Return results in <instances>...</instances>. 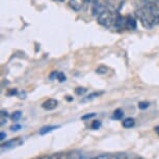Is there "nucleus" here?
I'll list each match as a JSON object with an SVG mask.
<instances>
[{"label": "nucleus", "instance_id": "nucleus-28", "mask_svg": "<svg viewBox=\"0 0 159 159\" xmlns=\"http://www.w3.org/2000/svg\"><path fill=\"white\" fill-rule=\"evenodd\" d=\"M80 159H89V158L85 157V156H81V157H80Z\"/></svg>", "mask_w": 159, "mask_h": 159}, {"label": "nucleus", "instance_id": "nucleus-24", "mask_svg": "<svg viewBox=\"0 0 159 159\" xmlns=\"http://www.w3.org/2000/svg\"><path fill=\"white\" fill-rule=\"evenodd\" d=\"M5 137H7V133H5V132H1V133H0V139L3 140L5 139Z\"/></svg>", "mask_w": 159, "mask_h": 159}, {"label": "nucleus", "instance_id": "nucleus-31", "mask_svg": "<svg viewBox=\"0 0 159 159\" xmlns=\"http://www.w3.org/2000/svg\"><path fill=\"white\" fill-rule=\"evenodd\" d=\"M135 159H143V158H140V157H139V158H135Z\"/></svg>", "mask_w": 159, "mask_h": 159}, {"label": "nucleus", "instance_id": "nucleus-7", "mask_svg": "<svg viewBox=\"0 0 159 159\" xmlns=\"http://www.w3.org/2000/svg\"><path fill=\"white\" fill-rule=\"evenodd\" d=\"M126 27L130 30H134L136 28V21L134 20L133 17L127 16L126 17Z\"/></svg>", "mask_w": 159, "mask_h": 159}, {"label": "nucleus", "instance_id": "nucleus-22", "mask_svg": "<svg viewBox=\"0 0 159 159\" xmlns=\"http://www.w3.org/2000/svg\"><path fill=\"white\" fill-rule=\"evenodd\" d=\"M18 94V91L16 89H11L8 91V96H16Z\"/></svg>", "mask_w": 159, "mask_h": 159}, {"label": "nucleus", "instance_id": "nucleus-11", "mask_svg": "<svg viewBox=\"0 0 159 159\" xmlns=\"http://www.w3.org/2000/svg\"><path fill=\"white\" fill-rule=\"evenodd\" d=\"M7 116H8L7 111H5V110H2L1 113H0V125H1V126L5 125V123L7 122Z\"/></svg>", "mask_w": 159, "mask_h": 159}, {"label": "nucleus", "instance_id": "nucleus-26", "mask_svg": "<svg viewBox=\"0 0 159 159\" xmlns=\"http://www.w3.org/2000/svg\"><path fill=\"white\" fill-rule=\"evenodd\" d=\"M108 159H119V157H118V156H116V155H109Z\"/></svg>", "mask_w": 159, "mask_h": 159}, {"label": "nucleus", "instance_id": "nucleus-10", "mask_svg": "<svg viewBox=\"0 0 159 159\" xmlns=\"http://www.w3.org/2000/svg\"><path fill=\"white\" fill-rule=\"evenodd\" d=\"M123 116H124V110L121 109V108H118L113 111V115H112V119L115 120H122Z\"/></svg>", "mask_w": 159, "mask_h": 159}, {"label": "nucleus", "instance_id": "nucleus-27", "mask_svg": "<svg viewBox=\"0 0 159 159\" xmlns=\"http://www.w3.org/2000/svg\"><path fill=\"white\" fill-rule=\"evenodd\" d=\"M154 130H155V132L158 134V136H159V126H156V127L154 128Z\"/></svg>", "mask_w": 159, "mask_h": 159}, {"label": "nucleus", "instance_id": "nucleus-20", "mask_svg": "<svg viewBox=\"0 0 159 159\" xmlns=\"http://www.w3.org/2000/svg\"><path fill=\"white\" fill-rule=\"evenodd\" d=\"M94 116H96V113H89V115H85L82 116V120H88V119H91V118H94Z\"/></svg>", "mask_w": 159, "mask_h": 159}, {"label": "nucleus", "instance_id": "nucleus-6", "mask_svg": "<svg viewBox=\"0 0 159 159\" xmlns=\"http://www.w3.org/2000/svg\"><path fill=\"white\" fill-rule=\"evenodd\" d=\"M104 94V92H94V93H92V94H89V96H85L84 98H82L81 99V103H86V102H91L93 101L94 99L96 98H98V97H100L101 95H103Z\"/></svg>", "mask_w": 159, "mask_h": 159}, {"label": "nucleus", "instance_id": "nucleus-5", "mask_svg": "<svg viewBox=\"0 0 159 159\" xmlns=\"http://www.w3.org/2000/svg\"><path fill=\"white\" fill-rule=\"evenodd\" d=\"M86 0H69V5L73 11H79L82 10L84 2Z\"/></svg>", "mask_w": 159, "mask_h": 159}, {"label": "nucleus", "instance_id": "nucleus-30", "mask_svg": "<svg viewBox=\"0 0 159 159\" xmlns=\"http://www.w3.org/2000/svg\"><path fill=\"white\" fill-rule=\"evenodd\" d=\"M67 100H68V101H72L73 99H72L71 97H67Z\"/></svg>", "mask_w": 159, "mask_h": 159}, {"label": "nucleus", "instance_id": "nucleus-12", "mask_svg": "<svg viewBox=\"0 0 159 159\" xmlns=\"http://www.w3.org/2000/svg\"><path fill=\"white\" fill-rule=\"evenodd\" d=\"M108 72V68L105 67V66H99V67L96 69V73L100 74V75H104Z\"/></svg>", "mask_w": 159, "mask_h": 159}, {"label": "nucleus", "instance_id": "nucleus-14", "mask_svg": "<svg viewBox=\"0 0 159 159\" xmlns=\"http://www.w3.org/2000/svg\"><path fill=\"white\" fill-rule=\"evenodd\" d=\"M86 92H88V89L81 88V86H79V88L75 89V94H76L77 96H83Z\"/></svg>", "mask_w": 159, "mask_h": 159}, {"label": "nucleus", "instance_id": "nucleus-2", "mask_svg": "<svg viewBox=\"0 0 159 159\" xmlns=\"http://www.w3.org/2000/svg\"><path fill=\"white\" fill-rule=\"evenodd\" d=\"M106 10V3H105L104 0H97L93 3L92 7V14L93 16H99L102 11Z\"/></svg>", "mask_w": 159, "mask_h": 159}, {"label": "nucleus", "instance_id": "nucleus-29", "mask_svg": "<svg viewBox=\"0 0 159 159\" xmlns=\"http://www.w3.org/2000/svg\"><path fill=\"white\" fill-rule=\"evenodd\" d=\"M154 2H155V3L157 4V5H159V0H154Z\"/></svg>", "mask_w": 159, "mask_h": 159}, {"label": "nucleus", "instance_id": "nucleus-9", "mask_svg": "<svg viewBox=\"0 0 159 159\" xmlns=\"http://www.w3.org/2000/svg\"><path fill=\"white\" fill-rule=\"evenodd\" d=\"M135 125V121L131 118H127L123 121V127L124 128H131Z\"/></svg>", "mask_w": 159, "mask_h": 159}, {"label": "nucleus", "instance_id": "nucleus-15", "mask_svg": "<svg viewBox=\"0 0 159 159\" xmlns=\"http://www.w3.org/2000/svg\"><path fill=\"white\" fill-rule=\"evenodd\" d=\"M101 127V122L98 121V120H96V121H94L92 123L91 125V128L93 129V130H98L99 128Z\"/></svg>", "mask_w": 159, "mask_h": 159}, {"label": "nucleus", "instance_id": "nucleus-8", "mask_svg": "<svg viewBox=\"0 0 159 159\" xmlns=\"http://www.w3.org/2000/svg\"><path fill=\"white\" fill-rule=\"evenodd\" d=\"M59 127H61V126H45V127L40 129V134L41 135H45V134L49 133V132L55 130V129H57Z\"/></svg>", "mask_w": 159, "mask_h": 159}, {"label": "nucleus", "instance_id": "nucleus-18", "mask_svg": "<svg viewBox=\"0 0 159 159\" xmlns=\"http://www.w3.org/2000/svg\"><path fill=\"white\" fill-rule=\"evenodd\" d=\"M22 129V126L21 125H18V124H16V125H13L11 127V131H19V130H21Z\"/></svg>", "mask_w": 159, "mask_h": 159}, {"label": "nucleus", "instance_id": "nucleus-19", "mask_svg": "<svg viewBox=\"0 0 159 159\" xmlns=\"http://www.w3.org/2000/svg\"><path fill=\"white\" fill-rule=\"evenodd\" d=\"M57 79L59 82H64L66 81V76L64 73H58V76H57Z\"/></svg>", "mask_w": 159, "mask_h": 159}, {"label": "nucleus", "instance_id": "nucleus-32", "mask_svg": "<svg viewBox=\"0 0 159 159\" xmlns=\"http://www.w3.org/2000/svg\"><path fill=\"white\" fill-rule=\"evenodd\" d=\"M58 1H64V0H58Z\"/></svg>", "mask_w": 159, "mask_h": 159}, {"label": "nucleus", "instance_id": "nucleus-3", "mask_svg": "<svg viewBox=\"0 0 159 159\" xmlns=\"http://www.w3.org/2000/svg\"><path fill=\"white\" fill-rule=\"evenodd\" d=\"M23 143V139H20V137H17V139H13L11 140H7V143H4L2 145V150H10V149H14L16 147H19Z\"/></svg>", "mask_w": 159, "mask_h": 159}, {"label": "nucleus", "instance_id": "nucleus-4", "mask_svg": "<svg viewBox=\"0 0 159 159\" xmlns=\"http://www.w3.org/2000/svg\"><path fill=\"white\" fill-rule=\"evenodd\" d=\"M57 105H58V101L56 100V99L50 98V99H48V100H46L43 104H42V107H43L44 109H46V110H53V109H55L56 107H57Z\"/></svg>", "mask_w": 159, "mask_h": 159}, {"label": "nucleus", "instance_id": "nucleus-16", "mask_svg": "<svg viewBox=\"0 0 159 159\" xmlns=\"http://www.w3.org/2000/svg\"><path fill=\"white\" fill-rule=\"evenodd\" d=\"M150 106V104H149V102H146V101H143V102H139V109H147L148 107Z\"/></svg>", "mask_w": 159, "mask_h": 159}, {"label": "nucleus", "instance_id": "nucleus-21", "mask_svg": "<svg viewBox=\"0 0 159 159\" xmlns=\"http://www.w3.org/2000/svg\"><path fill=\"white\" fill-rule=\"evenodd\" d=\"M57 76H58V72L54 71L52 74L50 75V79H51V80H54L55 78H56V79H57Z\"/></svg>", "mask_w": 159, "mask_h": 159}, {"label": "nucleus", "instance_id": "nucleus-25", "mask_svg": "<svg viewBox=\"0 0 159 159\" xmlns=\"http://www.w3.org/2000/svg\"><path fill=\"white\" fill-rule=\"evenodd\" d=\"M19 97H20L21 99H25V98H26V93H25V92H22V93L20 94Z\"/></svg>", "mask_w": 159, "mask_h": 159}, {"label": "nucleus", "instance_id": "nucleus-13", "mask_svg": "<svg viewBox=\"0 0 159 159\" xmlns=\"http://www.w3.org/2000/svg\"><path fill=\"white\" fill-rule=\"evenodd\" d=\"M21 116H22V112H21L20 110H18V111H15L13 115L11 116V119L13 122H18L21 119Z\"/></svg>", "mask_w": 159, "mask_h": 159}, {"label": "nucleus", "instance_id": "nucleus-1", "mask_svg": "<svg viewBox=\"0 0 159 159\" xmlns=\"http://www.w3.org/2000/svg\"><path fill=\"white\" fill-rule=\"evenodd\" d=\"M115 19L116 18L113 16L112 11L109 10H105L97 17L98 23L103 26V27H106V28L110 27V26L115 23Z\"/></svg>", "mask_w": 159, "mask_h": 159}, {"label": "nucleus", "instance_id": "nucleus-17", "mask_svg": "<svg viewBox=\"0 0 159 159\" xmlns=\"http://www.w3.org/2000/svg\"><path fill=\"white\" fill-rule=\"evenodd\" d=\"M52 159H70L68 155H64V154H55L53 156H51Z\"/></svg>", "mask_w": 159, "mask_h": 159}, {"label": "nucleus", "instance_id": "nucleus-23", "mask_svg": "<svg viewBox=\"0 0 159 159\" xmlns=\"http://www.w3.org/2000/svg\"><path fill=\"white\" fill-rule=\"evenodd\" d=\"M108 158H109V155L103 154V155H99V156H97V157L94 158V159H108Z\"/></svg>", "mask_w": 159, "mask_h": 159}]
</instances>
